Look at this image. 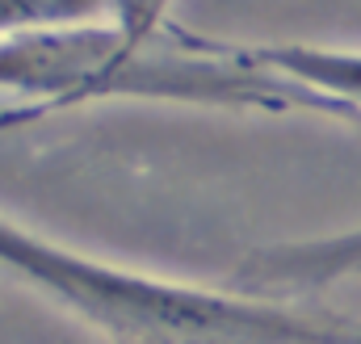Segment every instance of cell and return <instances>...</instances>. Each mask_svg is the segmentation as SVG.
Listing matches in <instances>:
<instances>
[{
    "mask_svg": "<svg viewBox=\"0 0 361 344\" xmlns=\"http://www.w3.org/2000/svg\"><path fill=\"white\" fill-rule=\"evenodd\" d=\"M0 273L114 344H361V319L307 315L126 269L0 214Z\"/></svg>",
    "mask_w": 361,
    "mask_h": 344,
    "instance_id": "obj_2",
    "label": "cell"
},
{
    "mask_svg": "<svg viewBox=\"0 0 361 344\" xmlns=\"http://www.w3.org/2000/svg\"><path fill=\"white\" fill-rule=\"evenodd\" d=\"M0 92L30 105L17 122L92 101H173L269 113L307 105L349 122V113L328 97L277 76L257 47L210 42L177 25L156 38H135L118 21L0 38Z\"/></svg>",
    "mask_w": 361,
    "mask_h": 344,
    "instance_id": "obj_1",
    "label": "cell"
},
{
    "mask_svg": "<svg viewBox=\"0 0 361 344\" xmlns=\"http://www.w3.org/2000/svg\"><path fill=\"white\" fill-rule=\"evenodd\" d=\"M109 17H114V0H0V38L59 30V25H89Z\"/></svg>",
    "mask_w": 361,
    "mask_h": 344,
    "instance_id": "obj_4",
    "label": "cell"
},
{
    "mask_svg": "<svg viewBox=\"0 0 361 344\" xmlns=\"http://www.w3.org/2000/svg\"><path fill=\"white\" fill-rule=\"evenodd\" d=\"M169 4L173 0H114L109 21H118L135 38H156V34L169 30Z\"/></svg>",
    "mask_w": 361,
    "mask_h": 344,
    "instance_id": "obj_5",
    "label": "cell"
},
{
    "mask_svg": "<svg viewBox=\"0 0 361 344\" xmlns=\"http://www.w3.org/2000/svg\"><path fill=\"white\" fill-rule=\"evenodd\" d=\"M257 55L277 76L328 97L349 113V122H361V51L281 42V47H257Z\"/></svg>",
    "mask_w": 361,
    "mask_h": 344,
    "instance_id": "obj_3",
    "label": "cell"
}]
</instances>
